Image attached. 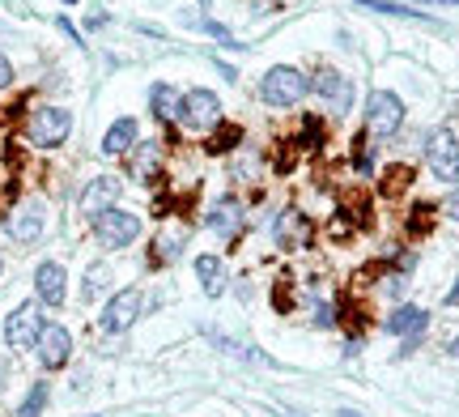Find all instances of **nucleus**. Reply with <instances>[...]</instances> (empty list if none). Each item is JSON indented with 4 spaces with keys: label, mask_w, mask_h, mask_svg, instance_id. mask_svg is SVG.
I'll use <instances>...</instances> for the list:
<instances>
[{
    "label": "nucleus",
    "mask_w": 459,
    "mask_h": 417,
    "mask_svg": "<svg viewBox=\"0 0 459 417\" xmlns=\"http://www.w3.org/2000/svg\"><path fill=\"white\" fill-rule=\"evenodd\" d=\"M307 94H311V82H307L294 65L268 68L260 82V99L268 102V107H294V102H302Z\"/></svg>",
    "instance_id": "f257e3e1"
},
{
    "label": "nucleus",
    "mask_w": 459,
    "mask_h": 417,
    "mask_svg": "<svg viewBox=\"0 0 459 417\" xmlns=\"http://www.w3.org/2000/svg\"><path fill=\"white\" fill-rule=\"evenodd\" d=\"M94 239L107 251H124L128 243L141 239V217L128 213V209H107V213L94 217Z\"/></svg>",
    "instance_id": "f03ea898"
},
{
    "label": "nucleus",
    "mask_w": 459,
    "mask_h": 417,
    "mask_svg": "<svg viewBox=\"0 0 459 417\" xmlns=\"http://www.w3.org/2000/svg\"><path fill=\"white\" fill-rule=\"evenodd\" d=\"M179 124L187 133H209L221 124V99L213 90H187L179 102Z\"/></svg>",
    "instance_id": "7ed1b4c3"
},
{
    "label": "nucleus",
    "mask_w": 459,
    "mask_h": 417,
    "mask_svg": "<svg viewBox=\"0 0 459 417\" xmlns=\"http://www.w3.org/2000/svg\"><path fill=\"white\" fill-rule=\"evenodd\" d=\"M404 124V102L387 94V90H375L370 102H366V133L378 136V141H392Z\"/></svg>",
    "instance_id": "20e7f679"
},
{
    "label": "nucleus",
    "mask_w": 459,
    "mask_h": 417,
    "mask_svg": "<svg viewBox=\"0 0 459 417\" xmlns=\"http://www.w3.org/2000/svg\"><path fill=\"white\" fill-rule=\"evenodd\" d=\"M26 133H30V141L39 150H56V145H65L68 133H73V116H68L65 107H39V111H30Z\"/></svg>",
    "instance_id": "39448f33"
},
{
    "label": "nucleus",
    "mask_w": 459,
    "mask_h": 417,
    "mask_svg": "<svg viewBox=\"0 0 459 417\" xmlns=\"http://www.w3.org/2000/svg\"><path fill=\"white\" fill-rule=\"evenodd\" d=\"M43 333V307L39 302H22L13 307V316L4 319V341H9V350H30L34 341Z\"/></svg>",
    "instance_id": "423d86ee"
},
{
    "label": "nucleus",
    "mask_w": 459,
    "mask_h": 417,
    "mask_svg": "<svg viewBox=\"0 0 459 417\" xmlns=\"http://www.w3.org/2000/svg\"><path fill=\"white\" fill-rule=\"evenodd\" d=\"M141 290H136V285H128V290H119V294H111V302H107V307H102V333H128L132 324H136V319H141Z\"/></svg>",
    "instance_id": "0eeeda50"
},
{
    "label": "nucleus",
    "mask_w": 459,
    "mask_h": 417,
    "mask_svg": "<svg viewBox=\"0 0 459 417\" xmlns=\"http://www.w3.org/2000/svg\"><path fill=\"white\" fill-rule=\"evenodd\" d=\"M426 162L438 179H459V141L446 128H434L426 141Z\"/></svg>",
    "instance_id": "6e6552de"
},
{
    "label": "nucleus",
    "mask_w": 459,
    "mask_h": 417,
    "mask_svg": "<svg viewBox=\"0 0 459 417\" xmlns=\"http://www.w3.org/2000/svg\"><path fill=\"white\" fill-rule=\"evenodd\" d=\"M43 230H48V204L39 201V196L17 204L13 217H9V234H13L17 243H39Z\"/></svg>",
    "instance_id": "1a4fd4ad"
},
{
    "label": "nucleus",
    "mask_w": 459,
    "mask_h": 417,
    "mask_svg": "<svg viewBox=\"0 0 459 417\" xmlns=\"http://www.w3.org/2000/svg\"><path fill=\"white\" fill-rule=\"evenodd\" d=\"M39 350V367L43 370H60L68 367V353H73V336H68L65 324H43V333L34 341Z\"/></svg>",
    "instance_id": "9d476101"
},
{
    "label": "nucleus",
    "mask_w": 459,
    "mask_h": 417,
    "mask_svg": "<svg viewBox=\"0 0 459 417\" xmlns=\"http://www.w3.org/2000/svg\"><path fill=\"white\" fill-rule=\"evenodd\" d=\"M311 90H315V94H319L324 102H328L332 116H344V111H349V102H353V85L344 82L336 68H319V77L311 82Z\"/></svg>",
    "instance_id": "9b49d317"
},
{
    "label": "nucleus",
    "mask_w": 459,
    "mask_h": 417,
    "mask_svg": "<svg viewBox=\"0 0 459 417\" xmlns=\"http://www.w3.org/2000/svg\"><path fill=\"white\" fill-rule=\"evenodd\" d=\"M119 192H124V184H119L115 175H99V179H90V184H85V192H82V213L94 222L99 213L115 209Z\"/></svg>",
    "instance_id": "f8f14e48"
},
{
    "label": "nucleus",
    "mask_w": 459,
    "mask_h": 417,
    "mask_svg": "<svg viewBox=\"0 0 459 417\" xmlns=\"http://www.w3.org/2000/svg\"><path fill=\"white\" fill-rule=\"evenodd\" d=\"M68 273L65 265H56V260H43V265L34 268V290H39V302L43 307H60L68 299Z\"/></svg>",
    "instance_id": "ddd939ff"
},
{
    "label": "nucleus",
    "mask_w": 459,
    "mask_h": 417,
    "mask_svg": "<svg viewBox=\"0 0 459 417\" xmlns=\"http://www.w3.org/2000/svg\"><path fill=\"white\" fill-rule=\"evenodd\" d=\"M311 217L302 213V209H285V213L277 217V243L285 251H302V248H311Z\"/></svg>",
    "instance_id": "4468645a"
},
{
    "label": "nucleus",
    "mask_w": 459,
    "mask_h": 417,
    "mask_svg": "<svg viewBox=\"0 0 459 417\" xmlns=\"http://www.w3.org/2000/svg\"><path fill=\"white\" fill-rule=\"evenodd\" d=\"M162 170V145L158 141H145V145H132V158H128V175L141 179V184H153Z\"/></svg>",
    "instance_id": "2eb2a0df"
},
{
    "label": "nucleus",
    "mask_w": 459,
    "mask_h": 417,
    "mask_svg": "<svg viewBox=\"0 0 459 417\" xmlns=\"http://www.w3.org/2000/svg\"><path fill=\"white\" fill-rule=\"evenodd\" d=\"M196 277L209 299H221V294H226V260H221V256H213V251H209V256H196Z\"/></svg>",
    "instance_id": "dca6fc26"
},
{
    "label": "nucleus",
    "mask_w": 459,
    "mask_h": 417,
    "mask_svg": "<svg viewBox=\"0 0 459 417\" xmlns=\"http://www.w3.org/2000/svg\"><path fill=\"white\" fill-rule=\"evenodd\" d=\"M209 230L221 234V239H234V234L243 230V204L238 201H217L209 209Z\"/></svg>",
    "instance_id": "f3484780"
},
{
    "label": "nucleus",
    "mask_w": 459,
    "mask_h": 417,
    "mask_svg": "<svg viewBox=\"0 0 459 417\" xmlns=\"http://www.w3.org/2000/svg\"><path fill=\"white\" fill-rule=\"evenodd\" d=\"M132 145H136V119L132 116L115 119L111 128H107V136H102V153L119 158V153H132Z\"/></svg>",
    "instance_id": "a211bd4d"
},
{
    "label": "nucleus",
    "mask_w": 459,
    "mask_h": 417,
    "mask_svg": "<svg viewBox=\"0 0 459 417\" xmlns=\"http://www.w3.org/2000/svg\"><path fill=\"white\" fill-rule=\"evenodd\" d=\"M179 102H183V94L175 90V85H166V82H158L153 90H149V107H153V116L158 119H179Z\"/></svg>",
    "instance_id": "6ab92c4d"
},
{
    "label": "nucleus",
    "mask_w": 459,
    "mask_h": 417,
    "mask_svg": "<svg viewBox=\"0 0 459 417\" xmlns=\"http://www.w3.org/2000/svg\"><path fill=\"white\" fill-rule=\"evenodd\" d=\"M426 328V311L421 307H395L392 319H387V333L392 336H417Z\"/></svg>",
    "instance_id": "aec40b11"
},
{
    "label": "nucleus",
    "mask_w": 459,
    "mask_h": 417,
    "mask_svg": "<svg viewBox=\"0 0 459 417\" xmlns=\"http://www.w3.org/2000/svg\"><path fill=\"white\" fill-rule=\"evenodd\" d=\"M183 243H187V234L183 230H162L153 239V265H170V260H179Z\"/></svg>",
    "instance_id": "412c9836"
},
{
    "label": "nucleus",
    "mask_w": 459,
    "mask_h": 417,
    "mask_svg": "<svg viewBox=\"0 0 459 417\" xmlns=\"http://www.w3.org/2000/svg\"><path fill=\"white\" fill-rule=\"evenodd\" d=\"M107 282H111V268L107 265H94V268H85V285H82V299L85 302H94L107 290Z\"/></svg>",
    "instance_id": "4be33fe9"
},
{
    "label": "nucleus",
    "mask_w": 459,
    "mask_h": 417,
    "mask_svg": "<svg viewBox=\"0 0 459 417\" xmlns=\"http://www.w3.org/2000/svg\"><path fill=\"white\" fill-rule=\"evenodd\" d=\"M43 404H48V384H34L30 392H26L22 409H17V417H39L43 413Z\"/></svg>",
    "instance_id": "5701e85b"
},
{
    "label": "nucleus",
    "mask_w": 459,
    "mask_h": 417,
    "mask_svg": "<svg viewBox=\"0 0 459 417\" xmlns=\"http://www.w3.org/2000/svg\"><path fill=\"white\" fill-rule=\"evenodd\" d=\"M361 9H375V13H392V17H426L409 9V4H392V0H361Z\"/></svg>",
    "instance_id": "b1692460"
},
{
    "label": "nucleus",
    "mask_w": 459,
    "mask_h": 417,
    "mask_svg": "<svg viewBox=\"0 0 459 417\" xmlns=\"http://www.w3.org/2000/svg\"><path fill=\"white\" fill-rule=\"evenodd\" d=\"M353 167L361 170V175H370V170H375V153H370V145H366V141H353Z\"/></svg>",
    "instance_id": "393cba45"
},
{
    "label": "nucleus",
    "mask_w": 459,
    "mask_h": 417,
    "mask_svg": "<svg viewBox=\"0 0 459 417\" xmlns=\"http://www.w3.org/2000/svg\"><path fill=\"white\" fill-rule=\"evenodd\" d=\"M336 316H341V307H336V302H319V307H315V328H336Z\"/></svg>",
    "instance_id": "a878e982"
},
{
    "label": "nucleus",
    "mask_w": 459,
    "mask_h": 417,
    "mask_svg": "<svg viewBox=\"0 0 459 417\" xmlns=\"http://www.w3.org/2000/svg\"><path fill=\"white\" fill-rule=\"evenodd\" d=\"M409 179H412V175H409V170H404V167H400V170H392V175H387V192H400V187L409 184Z\"/></svg>",
    "instance_id": "bb28decb"
},
{
    "label": "nucleus",
    "mask_w": 459,
    "mask_h": 417,
    "mask_svg": "<svg viewBox=\"0 0 459 417\" xmlns=\"http://www.w3.org/2000/svg\"><path fill=\"white\" fill-rule=\"evenodd\" d=\"M4 85H13V65H9V56L0 51V90H4Z\"/></svg>",
    "instance_id": "cd10ccee"
},
{
    "label": "nucleus",
    "mask_w": 459,
    "mask_h": 417,
    "mask_svg": "<svg viewBox=\"0 0 459 417\" xmlns=\"http://www.w3.org/2000/svg\"><path fill=\"white\" fill-rule=\"evenodd\" d=\"M446 213H451V217H455V222H459V184H455V192L446 196Z\"/></svg>",
    "instance_id": "c85d7f7f"
},
{
    "label": "nucleus",
    "mask_w": 459,
    "mask_h": 417,
    "mask_svg": "<svg viewBox=\"0 0 459 417\" xmlns=\"http://www.w3.org/2000/svg\"><path fill=\"white\" fill-rule=\"evenodd\" d=\"M429 4H459V0H429Z\"/></svg>",
    "instance_id": "c756f323"
},
{
    "label": "nucleus",
    "mask_w": 459,
    "mask_h": 417,
    "mask_svg": "<svg viewBox=\"0 0 459 417\" xmlns=\"http://www.w3.org/2000/svg\"><path fill=\"white\" fill-rule=\"evenodd\" d=\"M446 302H459V290H455V294H446Z\"/></svg>",
    "instance_id": "7c9ffc66"
},
{
    "label": "nucleus",
    "mask_w": 459,
    "mask_h": 417,
    "mask_svg": "<svg viewBox=\"0 0 459 417\" xmlns=\"http://www.w3.org/2000/svg\"><path fill=\"white\" fill-rule=\"evenodd\" d=\"M0 379H4V362H0Z\"/></svg>",
    "instance_id": "2f4dec72"
},
{
    "label": "nucleus",
    "mask_w": 459,
    "mask_h": 417,
    "mask_svg": "<svg viewBox=\"0 0 459 417\" xmlns=\"http://www.w3.org/2000/svg\"><path fill=\"white\" fill-rule=\"evenodd\" d=\"M65 4H77V0H65Z\"/></svg>",
    "instance_id": "473e14b6"
},
{
    "label": "nucleus",
    "mask_w": 459,
    "mask_h": 417,
    "mask_svg": "<svg viewBox=\"0 0 459 417\" xmlns=\"http://www.w3.org/2000/svg\"><path fill=\"white\" fill-rule=\"evenodd\" d=\"M290 417H302V413H290Z\"/></svg>",
    "instance_id": "72a5a7b5"
}]
</instances>
